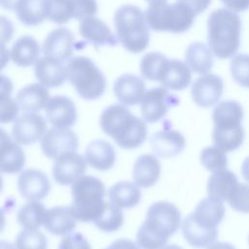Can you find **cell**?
<instances>
[{
  "label": "cell",
  "instance_id": "obj_1",
  "mask_svg": "<svg viewBox=\"0 0 249 249\" xmlns=\"http://www.w3.org/2000/svg\"><path fill=\"white\" fill-rule=\"evenodd\" d=\"M181 223L177 206L168 201H156L148 208L146 218L137 231L136 243L141 249H162Z\"/></svg>",
  "mask_w": 249,
  "mask_h": 249
},
{
  "label": "cell",
  "instance_id": "obj_2",
  "mask_svg": "<svg viewBox=\"0 0 249 249\" xmlns=\"http://www.w3.org/2000/svg\"><path fill=\"white\" fill-rule=\"evenodd\" d=\"M99 123L103 132L122 149H135L147 138L146 122L134 116L121 103L106 107L100 115Z\"/></svg>",
  "mask_w": 249,
  "mask_h": 249
},
{
  "label": "cell",
  "instance_id": "obj_3",
  "mask_svg": "<svg viewBox=\"0 0 249 249\" xmlns=\"http://www.w3.org/2000/svg\"><path fill=\"white\" fill-rule=\"evenodd\" d=\"M242 22L236 12L219 8L207 18V42L213 54L226 59L236 54L240 46Z\"/></svg>",
  "mask_w": 249,
  "mask_h": 249
},
{
  "label": "cell",
  "instance_id": "obj_4",
  "mask_svg": "<svg viewBox=\"0 0 249 249\" xmlns=\"http://www.w3.org/2000/svg\"><path fill=\"white\" fill-rule=\"evenodd\" d=\"M114 26L118 41L131 53L144 52L150 43V31L145 12L132 4L120 6L114 13Z\"/></svg>",
  "mask_w": 249,
  "mask_h": 249
},
{
  "label": "cell",
  "instance_id": "obj_5",
  "mask_svg": "<svg viewBox=\"0 0 249 249\" xmlns=\"http://www.w3.org/2000/svg\"><path fill=\"white\" fill-rule=\"evenodd\" d=\"M70 205L74 218L82 223L93 222L102 212L106 201L103 182L92 175H83L71 186Z\"/></svg>",
  "mask_w": 249,
  "mask_h": 249
},
{
  "label": "cell",
  "instance_id": "obj_6",
  "mask_svg": "<svg viewBox=\"0 0 249 249\" xmlns=\"http://www.w3.org/2000/svg\"><path fill=\"white\" fill-rule=\"evenodd\" d=\"M66 69L67 80L81 98L89 101L95 100L105 92L106 77L89 57L74 56L67 62Z\"/></svg>",
  "mask_w": 249,
  "mask_h": 249
},
{
  "label": "cell",
  "instance_id": "obj_7",
  "mask_svg": "<svg viewBox=\"0 0 249 249\" xmlns=\"http://www.w3.org/2000/svg\"><path fill=\"white\" fill-rule=\"evenodd\" d=\"M145 18L149 28L154 31L180 34L193 26L196 16L176 0L172 4L167 1L149 4Z\"/></svg>",
  "mask_w": 249,
  "mask_h": 249
},
{
  "label": "cell",
  "instance_id": "obj_8",
  "mask_svg": "<svg viewBox=\"0 0 249 249\" xmlns=\"http://www.w3.org/2000/svg\"><path fill=\"white\" fill-rule=\"evenodd\" d=\"M179 103V98L163 87H155L145 91L140 109L142 119L146 123H156L162 119L171 107Z\"/></svg>",
  "mask_w": 249,
  "mask_h": 249
},
{
  "label": "cell",
  "instance_id": "obj_9",
  "mask_svg": "<svg viewBox=\"0 0 249 249\" xmlns=\"http://www.w3.org/2000/svg\"><path fill=\"white\" fill-rule=\"evenodd\" d=\"M47 131L45 118L37 113H24L18 117L12 126V137L19 145H31L40 140Z\"/></svg>",
  "mask_w": 249,
  "mask_h": 249
},
{
  "label": "cell",
  "instance_id": "obj_10",
  "mask_svg": "<svg viewBox=\"0 0 249 249\" xmlns=\"http://www.w3.org/2000/svg\"><path fill=\"white\" fill-rule=\"evenodd\" d=\"M78 135L70 128H49L41 138V150L49 159H55L65 152L77 151Z\"/></svg>",
  "mask_w": 249,
  "mask_h": 249
},
{
  "label": "cell",
  "instance_id": "obj_11",
  "mask_svg": "<svg viewBox=\"0 0 249 249\" xmlns=\"http://www.w3.org/2000/svg\"><path fill=\"white\" fill-rule=\"evenodd\" d=\"M87 161L76 151L65 152L54 159L53 176L56 183L62 186L72 185L85 174Z\"/></svg>",
  "mask_w": 249,
  "mask_h": 249
},
{
  "label": "cell",
  "instance_id": "obj_12",
  "mask_svg": "<svg viewBox=\"0 0 249 249\" xmlns=\"http://www.w3.org/2000/svg\"><path fill=\"white\" fill-rule=\"evenodd\" d=\"M224 81L212 73L203 74L197 77L191 88V94L194 102L203 108L216 105L223 95Z\"/></svg>",
  "mask_w": 249,
  "mask_h": 249
},
{
  "label": "cell",
  "instance_id": "obj_13",
  "mask_svg": "<svg viewBox=\"0 0 249 249\" xmlns=\"http://www.w3.org/2000/svg\"><path fill=\"white\" fill-rule=\"evenodd\" d=\"M75 37L70 29L58 27L48 33L42 44V53L61 62H68L74 53Z\"/></svg>",
  "mask_w": 249,
  "mask_h": 249
},
{
  "label": "cell",
  "instance_id": "obj_14",
  "mask_svg": "<svg viewBox=\"0 0 249 249\" xmlns=\"http://www.w3.org/2000/svg\"><path fill=\"white\" fill-rule=\"evenodd\" d=\"M17 183L20 196L29 201L44 199L51 190V183L46 173L35 168L21 171Z\"/></svg>",
  "mask_w": 249,
  "mask_h": 249
},
{
  "label": "cell",
  "instance_id": "obj_15",
  "mask_svg": "<svg viewBox=\"0 0 249 249\" xmlns=\"http://www.w3.org/2000/svg\"><path fill=\"white\" fill-rule=\"evenodd\" d=\"M46 117L55 127L69 128L77 121V109L74 101L66 95L50 97L45 107Z\"/></svg>",
  "mask_w": 249,
  "mask_h": 249
},
{
  "label": "cell",
  "instance_id": "obj_16",
  "mask_svg": "<svg viewBox=\"0 0 249 249\" xmlns=\"http://www.w3.org/2000/svg\"><path fill=\"white\" fill-rule=\"evenodd\" d=\"M79 33L84 40L95 47L116 46L119 42L109 25L95 16L80 21Z\"/></svg>",
  "mask_w": 249,
  "mask_h": 249
},
{
  "label": "cell",
  "instance_id": "obj_17",
  "mask_svg": "<svg viewBox=\"0 0 249 249\" xmlns=\"http://www.w3.org/2000/svg\"><path fill=\"white\" fill-rule=\"evenodd\" d=\"M113 91L121 104L124 106H134L140 103L146 91V85L139 76L125 73L115 80Z\"/></svg>",
  "mask_w": 249,
  "mask_h": 249
},
{
  "label": "cell",
  "instance_id": "obj_18",
  "mask_svg": "<svg viewBox=\"0 0 249 249\" xmlns=\"http://www.w3.org/2000/svg\"><path fill=\"white\" fill-rule=\"evenodd\" d=\"M25 154L19 144L12 140L6 130L0 127V172L15 174L22 170Z\"/></svg>",
  "mask_w": 249,
  "mask_h": 249
},
{
  "label": "cell",
  "instance_id": "obj_19",
  "mask_svg": "<svg viewBox=\"0 0 249 249\" xmlns=\"http://www.w3.org/2000/svg\"><path fill=\"white\" fill-rule=\"evenodd\" d=\"M224 215V202L209 196L202 198L189 214L194 223L209 231H217V226L222 222Z\"/></svg>",
  "mask_w": 249,
  "mask_h": 249
},
{
  "label": "cell",
  "instance_id": "obj_20",
  "mask_svg": "<svg viewBox=\"0 0 249 249\" xmlns=\"http://www.w3.org/2000/svg\"><path fill=\"white\" fill-rule=\"evenodd\" d=\"M34 75L46 88H58L67 80V69L63 62L44 55L34 64Z\"/></svg>",
  "mask_w": 249,
  "mask_h": 249
},
{
  "label": "cell",
  "instance_id": "obj_21",
  "mask_svg": "<svg viewBox=\"0 0 249 249\" xmlns=\"http://www.w3.org/2000/svg\"><path fill=\"white\" fill-rule=\"evenodd\" d=\"M150 145L158 157L167 159L179 155L185 149L186 139L178 130L163 129L151 136Z\"/></svg>",
  "mask_w": 249,
  "mask_h": 249
},
{
  "label": "cell",
  "instance_id": "obj_22",
  "mask_svg": "<svg viewBox=\"0 0 249 249\" xmlns=\"http://www.w3.org/2000/svg\"><path fill=\"white\" fill-rule=\"evenodd\" d=\"M49 99L50 92L48 88L40 83L24 86L16 95V101L19 109L24 113H38L46 107Z\"/></svg>",
  "mask_w": 249,
  "mask_h": 249
},
{
  "label": "cell",
  "instance_id": "obj_23",
  "mask_svg": "<svg viewBox=\"0 0 249 249\" xmlns=\"http://www.w3.org/2000/svg\"><path fill=\"white\" fill-rule=\"evenodd\" d=\"M84 158L90 167L105 171L114 166L116 162V152L110 142L96 139L89 143Z\"/></svg>",
  "mask_w": 249,
  "mask_h": 249
},
{
  "label": "cell",
  "instance_id": "obj_24",
  "mask_svg": "<svg viewBox=\"0 0 249 249\" xmlns=\"http://www.w3.org/2000/svg\"><path fill=\"white\" fill-rule=\"evenodd\" d=\"M243 116V107L239 102L232 99L221 101L212 112L214 128L231 129L239 127L242 125Z\"/></svg>",
  "mask_w": 249,
  "mask_h": 249
},
{
  "label": "cell",
  "instance_id": "obj_25",
  "mask_svg": "<svg viewBox=\"0 0 249 249\" xmlns=\"http://www.w3.org/2000/svg\"><path fill=\"white\" fill-rule=\"evenodd\" d=\"M41 47L38 41L31 35H23L16 40L10 50V57L13 63L18 67L34 65L40 58Z\"/></svg>",
  "mask_w": 249,
  "mask_h": 249
},
{
  "label": "cell",
  "instance_id": "obj_26",
  "mask_svg": "<svg viewBox=\"0 0 249 249\" xmlns=\"http://www.w3.org/2000/svg\"><path fill=\"white\" fill-rule=\"evenodd\" d=\"M160 162L152 154H144L136 159L133 164L132 177L139 187L150 188L154 186L160 176Z\"/></svg>",
  "mask_w": 249,
  "mask_h": 249
},
{
  "label": "cell",
  "instance_id": "obj_27",
  "mask_svg": "<svg viewBox=\"0 0 249 249\" xmlns=\"http://www.w3.org/2000/svg\"><path fill=\"white\" fill-rule=\"evenodd\" d=\"M237 183V177L233 172L227 168L220 169L209 176L206 192L209 197L223 202L228 201Z\"/></svg>",
  "mask_w": 249,
  "mask_h": 249
},
{
  "label": "cell",
  "instance_id": "obj_28",
  "mask_svg": "<svg viewBox=\"0 0 249 249\" xmlns=\"http://www.w3.org/2000/svg\"><path fill=\"white\" fill-rule=\"evenodd\" d=\"M76 221L70 206H54L47 210L43 226L50 233L64 236L74 231Z\"/></svg>",
  "mask_w": 249,
  "mask_h": 249
},
{
  "label": "cell",
  "instance_id": "obj_29",
  "mask_svg": "<svg viewBox=\"0 0 249 249\" xmlns=\"http://www.w3.org/2000/svg\"><path fill=\"white\" fill-rule=\"evenodd\" d=\"M213 53L203 42H193L185 51V62L192 72L207 74L213 67Z\"/></svg>",
  "mask_w": 249,
  "mask_h": 249
},
{
  "label": "cell",
  "instance_id": "obj_30",
  "mask_svg": "<svg viewBox=\"0 0 249 249\" xmlns=\"http://www.w3.org/2000/svg\"><path fill=\"white\" fill-rule=\"evenodd\" d=\"M192 81V71L185 61L177 58L169 59L164 76L160 80L161 87L170 90H183Z\"/></svg>",
  "mask_w": 249,
  "mask_h": 249
},
{
  "label": "cell",
  "instance_id": "obj_31",
  "mask_svg": "<svg viewBox=\"0 0 249 249\" xmlns=\"http://www.w3.org/2000/svg\"><path fill=\"white\" fill-rule=\"evenodd\" d=\"M109 201L120 208H132L141 199V190L135 183L121 181L108 190Z\"/></svg>",
  "mask_w": 249,
  "mask_h": 249
},
{
  "label": "cell",
  "instance_id": "obj_32",
  "mask_svg": "<svg viewBox=\"0 0 249 249\" xmlns=\"http://www.w3.org/2000/svg\"><path fill=\"white\" fill-rule=\"evenodd\" d=\"M15 13L22 24L39 25L47 19V0H19Z\"/></svg>",
  "mask_w": 249,
  "mask_h": 249
},
{
  "label": "cell",
  "instance_id": "obj_33",
  "mask_svg": "<svg viewBox=\"0 0 249 249\" xmlns=\"http://www.w3.org/2000/svg\"><path fill=\"white\" fill-rule=\"evenodd\" d=\"M169 63L167 56L160 52L145 53L140 61V73L143 79L153 82H160Z\"/></svg>",
  "mask_w": 249,
  "mask_h": 249
},
{
  "label": "cell",
  "instance_id": "obj_34",
  "mask_svg": "<svg viewBox=\"0 0 249 249\" xmlns=\"http://www.w3.org/2000/svg\"><path fill=\"white\" fill-rule=\"evenodd\" d=\"M182 233L189 245L194 248L207 247L213 243L218 235V231H208L193 222L189 215L181 223Z\"/></svg>",
  "mask_w": 249,
  "mask_h": 249
},
{
  "label": "cell",
  "instance_id": "obj_35",
  "mask_svg": "<svg viewBox=\"0 0 249 249\" xmlns=\"http://www.w3.org/2000/svg\"><path fill=\"white\" fill-rule=\"evenodd\" d=\"M47 214V208L39 201H29L23 204L17 214V220L25 230H38L42 225Z\"/></svg>",
  "mask_w": 249,
  "mask_h": 249
},
{
  "label": "cell",
  "instance_id": "obj_36",
  "mask_svg": "<svg viewBox=\"0 0 249 249\" xmlns=\"http://www.w3.org/2000/svg\"><path fill=\"white\" fill-rule=\"evenodd\" d=\"M245 133L242 125L231 129L213 128L212 131V139L214 144L226 153L238 149L242 145Z\"/></svg>",
  "mask_w": 249,
  "mask_h": 249
},
{
  "label": "cell",
  "instance_id": "obj_37",
  "mask_svg": "<svg viewBox=\"0 0 249 249\" xmlns=\"http://www.w3.org/2000/svg\"><path fill=\"white\" fill-rule=\"evenodd\" d=\"M95 227L105 232H113L118 231L124 224V214L122 208L115 204L106 202L104 209L100 215L93 221Z\"/></svg>",
  "mask_w": 249,
  "mask_h": 249
},
{
  "label": "cell",
  "instance_id": "obj_38",
  "mask_svg": "<svg viewBox=\"0 0 249 249\" xmlns=\"http://www.w3.org/2000/svg\"><path fill=\"white\" fill-rule=\"evenodd\" d=\"M74 18V0H47V19L65 24Z\"/></svg>",
  "mask_w": 249,
  "mask_h": 249
},
{
  "label": "cell",
  "instance_id": "obj_39",
  "mask_svg": "<svg viewBox=\"0 0 249 249\" xmlns=\"http://www.w3.org/2000/svg\"><path fill=\"white\" fill-rule=\"evenodd\" d=\"M200 162L203 167L211 172L227 168L228 158L227 153L217 147L207 146L200 152Z\"/></svg>",
  "mask_w": 249,
  "mask_h": 249
},
{
  "label": "cell",
  "instance_id": "obj_40",
  "mask_svg": "<svg viewBox=\"0 0 249 249\" xmlns=\"http://www.w3.org/2000/svg\"><path fill=\"white\" fill-rule=\"evenodd\" d=\"M16 249H47L46 235L38 230H22L15 241Z\"/></svg>",
  "mask_w": 249,
  "mask_h": 249
},
{
  "label": "cell",
  "instance_id": "obj_41",
  "mask_svg": "<svg viewBox=\"0 0 249 249\" xmlns=\"http://www.w3.org/2000/svg\"><path fill=\"white\" fill-rule=\"evenodd\" d=\"M230 71L233 81L243 87L249 88V54L237 53L231 57Z\"/></svg>",
  "mask_w": 249,
  "mask_h": 249
},
{
  "label": "cell",
  "instance_id": "obj_42",
  "mask_svg": "<svg viewBox=\"0 0 249 249\" xmlns=\"http://www.w3.org/2000/svg\"><path fill=\"white\" fill-rule=\"evenodd\" d=\"M228 202L233 210L240 213H249V185L237 183Z\"/></svg>",
  "mask_w": 249,
  "mask_h": 249
},
{
  "label": "cell",
  "instance_id": "obj_43",
  "mask_svg": "<svg viewBox=\"0 0 249 249\" xmlns=\"http://www.w3.org/2000/svg\"><path fill=\"white\" fill-rule=\"evenodd\" d=\"M19 107L12 94H0V124L15 122L18 118Z\"/></svg>",
  "mask_w": 249,
  "mask_h": 249
},
{
  "label": "cell",
  "instance_id": "obj_44",
  "mask_svg": "<svg viewBox=\"0 0 249 249\" xmlns=\"http://www.w3.org/2000/svg\"><path fill=\"white\" fill-rule=\"evenodd\" d=\"M97 10L98 4L96 0H74V19L78 21L95 16Z\"/></svg>",
  "mask_w": 249,
  "mask_h": 249
},
{
  "label": "cell",
  "instance_id": "obj_45",
  "mask_svg": "<svg viewBox=\"0 0 249 249\" xmlns=\"http://www.w3.org/2000/svg\"><path fill=\"white\" fill-rule=\"evenodd\" d=\"M58 249H91L89 242L80 232L64 235L60 240Z\"/></svg>",
  "mask_w": 249,
  "mask_h": 249
},
{
  "label": "cell",
  "instance_id": "obj_46",
  "mask_svg": "<svg viewBox=\"0 0 249 249\" xmlns=\"http://www.w3.org/2000/svg\"><path fill=\"white\" fill-rule=\"evenodd\" d=\"M15 27L10 18L0 15V44L7 45L13 38Z\"/></svg>",
  "mask_w": 249,
  "mask_h": 249
},
{
  "label": "cell",
  "instance_id": "obj_47",
  "mask_svg": "<svg viewBox=\"0 0 249 249\" xmlns=\"http://www.w3.org/2000/svg\"><path fill=\"white\" fill-rule=\"evenodd\" d=\"M184 4L196 17L203 13L211 4L212 0H177Z\"/></svg>",
  "mask_w": 249,
  "mask_h": 249
},
{
  "label": "cell",
  "instance_id": "obj_48",
  "mask_svg": "<svg viewBox=\"0 0 249 249\" xmlns=\"http://www.w3.org/2000/svg\"><path fill=\"white\" fill-rule=\"evenodd\" d=\"M221 2L233 12H244L249 9V0H221Z\"/></svg>",
  "mask_w": 249,
  "mask_h": 249
},
{
  "label": "cell",
  "instance_id": "obj_49",
  "mask_svg": "<svg viewBox=\"0 0 249 249\" xmlns=\"http://www.w3.org/2000/svg\"><path fill=\"white\" fill-rule=\"evenodd\" d=\"M110 249H139L137 243L127 238H119L109 245Z\"/></svg>",
  "mask_w": 249,
  "mask_h": 249
},
{
  "label": "cell",
  "instance_id": "obj_50",
  "mask_svg": "<svg viewBox=\"0 0 249 249\" xmlns=\"http://www.w3.org/2000/svg\"><path fill=\"white\" fill-rule=\"evenodd\" d=\"M14 91V84L12 80L4 75L0 74V94H12Z\"/></svg>",
  "mask_w": 249,
  "mask_h": 249
},
{
  "label": "cell",
  "instance_id": "obj_51",
  "mask_svg": "<svg viewBox=\"0 0 249 249\" xmlns=\"http://www.w3.org/2000/svg\"><path fill=\"white\" fill-rule=\"evenodd\" d=\"M10 59V51L7 49L6 45L0 44V71L8 65Z\"/></svg>",
  "mask_w": 249,
  "mask_h": 249
},
{
  "label": "cell",
  "instance_id": "obj_52",
  "mask_svg": "<svg viewBox=\"0 0 249 249\" xmlns=\"http://www.w3.org/2000/svg\"><path fill=\"white\" fill-rule=\"evenodd\" d=\"M19 0H0V7L4 10L15 12Z\"/></svg>",
  "mask_w": 249,
  "mask_h": 249
},
{
  "label": "cell",
  "instance_id": "obj_53",
  "mask_svg": "<svg viewBox=\"0 0 249 249\" xmlns=\"http://www.w3.org/2000/svg\"><path fill=\"white\" fill-rule=\"evenodd\" d=\"M206 249H236L232 244L224 241L213 242L207 246Z\"/></svg>",
  "mask_w": 249,
  "mask_h": 249
},
{
  "label": "cell",
  "instance_id": "obj_54",
  "mask_svg": "<svg viewBox=\"0 0 249 249\" xmlns=\"http://www.w3.org/2000/svg\"><path fill=\"white\" fill-rule=\"evenodd\" d=\"M241 175L243 177V179L249 183V156L243 160L242 164H241Z\"/></svg>",
  "mask_w": 249,
  "mask_h": 249
},
{
  "label": "cell",
  "instance_id": "obj_55",
  "mask_svg": "<svg viewBox=\"0 0 249 249\" xmlns=\"http://www.w3.org/2000/svg\"><path fill=\"white\" fill-rule=\"evenodd\" d=\"M0 249H16V246L7 240H0Z\"/></svg>",
  "mask_w": 249,
  "mask_h": 249
},
{
  "label": "cell",
  "instance_id": "obj_56",
  "mask_svg": "<svg viewBox=\"0 0 249 249\" xmlns=\"http://www.w3.org/2000/svg\"><path fill=\"white\" fill-rule=\"evenodd\" d=\"M6 226V218H5V214L3 212V210L0 208V232L4 230Z\"/></svg>",
  "mask_w": 249,
  "mask_h": 249
},
{
  "label": "cell",
  "instance_id": "obj_57",
  "mask_svg": "<svg viewBox=\"0 0 249 249\" xmlns=\"http://www.w3.org/2000/svg\"><path fill=\"white\" fill-rule=\"evenodd\" d=\"M162 249H183V248L177 244H167Z\"/></svg>",
  "mask_w": 249,
  "mask_h": 249
},
{
  "label": "cell",
  "instance_id": "obj_58",
  "mask_svg": "<svg viewBox=\"0 0 249 249\" xmlns=\"http://www.w3.org/2000/svg\"><path fill=\"white\" fill-rule=\"evenodd\" d=\"M147 3L151 4V3H155V2H160V1H167V0H145Z\"/></svg>",
  "mask_w": 249,
  "mask_h": 249
},
{
  "label": "cell",
  "instance_id": "obj_59",
  "mask_svg": "<svg viewBox=\"0 0 249 249\" xmlns=\"http://www.w3.org/2000/svg\"><path fill=\"white\" fill-rule=\"evenodd\" d=\"M2 189H3V177H2V175L0 174V193H1Z\"/></svg>",
  "mask_w": 249,
  "mask_h": 249
},
{
  "label": "cell",
  "instance_id": "obj_60",
  "mask_svg": "<svg viewBox=\"0 0 249 249\" xmlns=\"http://www.w3.org/2000/svg\"><path fill=\"white\" fill-rule=\"evenodd\" d=\"M106 249H110V248H109V247H107V248H106Z\"/></svg>",
  "mask_w": 249,
  "mask_h": 249
},
{
  "label": "cell",
  "instance_id": "obj_61",
  "mask_svg": "<svg viewBox=\"0 0 249 249\" xmlns=\"http://www.w3.org/2000/svg\"><path fill=\"white\" fill-rule=\"evenodd\" d=\"M248 241H249V237H248Z\"/></svg>",
  "mask_w": 249,
  "mask_h": 249
}]
</instances>
